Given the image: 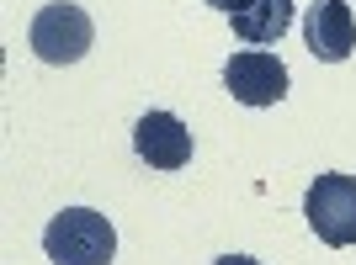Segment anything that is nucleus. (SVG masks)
<instances>
[{"label": "nucleus", "instance_id": "nucleus-2", "mask_svg": "<svg viewBox=\"0 0 356 265\" xmlns=\"http://www.w3.org/2000/svg\"><path fill=\"white\" fill-rule=\"evenodd\" d=\"M303 218L330 250L356 244V176H319L303 196Z\"/></svg>", "mask_w": 356, "mask_h": 265}, {"label": "nucleus", "instance_id": "nucleus-8", "mask_svg": "<svg viewBox=\"0 0 356 265\" xmlns=\"http://www.w3.org/2000/svg\"><path fill=\"white\" fill-rule=\"evenodd\" d=\"M208 6H218V11H229V16H234V11H245L250 0H208Z\"/></svg>", "mask_w": 356, "mask_h": 265}, {"label": "nucleus", "instance_id": "nucleus-3", "mask_svg": "<svg viewBox=\"0 0 356 265\" xmlns=\"http://www.w3.org/2000/svg\"><path fill=\"white\" fill-rule=\"evenodd\" d=\"M27 37H32V53L43 64H74V59H86V48L96 43V27H90V16L80 6L54 0V6H43L32 16Z\"/></svg>", "mask_w": 356, "mask_h": 265}, {"label": "nucleus", "instance_id": "nucleus-6", "mask_svg": "<svg viewBox=\"0 0 356 265\" xmlns=\"http://www.w3.org/2000/svg\"><path fill=\"white\" fill-rule=\"evenodd\" d=\"M303 43H309L314 59H325V64L351 59V48H356L351 6H346V0H314L309 16H303Z\"/></svg>", "mask_w": 356, "mask_h": 265}, {"label": "nucleus", "instance_id": "nucleus-9", "mask_svg": "<svg viewBox=\"0 0 356 265\" xmlns=\"http://www.w3.org/2000/svg\"><path fill=\"white\" fill-rule=\"evenodd\" d=\"M218 265H261V260H250V255H223Z\"/></svg>", "mask_w": 356, "mask_h": 265}, {"label": "nucleus", "instance_id": "nucleus-5", "mask_svg": "<svg viewBox=\"0 0 356 265\" xmlns=\"http://www.w3.org/2000/svg\"><path fill=\"white\" fill-rule=\"evenodd\" d=\"M134 148L149 170H186L192 164V128L176 112H149L134 122Z\"/></svg>", "mask_w": 356, "mask_h": 265}, {"label": "nucleus", "instance_id": "nucleus-1", "mask_svg": "<svg viewBox=\"0 0 356 265\" xmlns=\"http://www.w3.org/2000/svg\"><path fill=\"white\" fill-rule=\"evenodd\" d=\"M43 255L54 265H106L118 255V234L102 212L90 207H64L59 218L43 228Z\"/></svg>", "mask_w": 356, "mask_h": 265}, {"label": "nucleus", "instance_id": "nucleus-7", "mask_svg": "<svg viewBox=\"0 0 356 265\" xmlns=\"http://www.w3.org/2000/svg\"><path fill=\"white\" fill-rule=\"evenodd\" d=\"M229 22H234V37L266 48V43H277V37L293 27V0H250V6L234 11Z\"/></svg>", "mask_w": 356, "mask_h": 265}, {"label": "nucleus", "instance_id": "nucleus-4", "mask_svg": "<svg viewBox=\"0 0 356 265\" xmlns=\"http://www.w3.org/2000/svg\"><path fill=\"white\" fill-rule=\"evenodd\" d=\"M223 85L245 106H277L287 96V64L277 53H266V48H239L234 59L223 64Z\"/></svg>", "mask_w": 356, "mask_h": 265}]
</instances>
